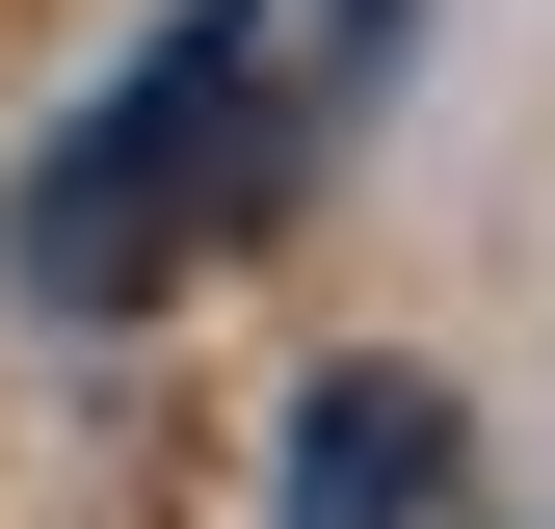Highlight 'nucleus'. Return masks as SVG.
Returning <instances> with one entry per match:
<instances>
[{
  "label": "nucleus",
  "mask_w": 555,
  "mask_h": 529,
  "mask_svg": "<svg viewBox=\"0 0 555 529\" xmlns=\"http://www.w3.org/2000/svg\"><path fill=\"white\" fill-rule=\"evenodd\" d=\"M450 503H476V450H450L424 371H318L292 397V529H450Z\"/></svg>",
  "instance_id": "obj_2"
},
{
  "label": "nucleus",
  "mask_w": 555,
  "mask_h": 529,
  "mask_svg": "<svg viewBox=\"0 0 555 529\" xmlns=\"http://www.w3.org/2000/svg\"><path fill=\"white\" fill-rule=\"evenodd\" d=\"M371 27L397 0H212V53H238V132H264V185L344 132V80H371Z\"/></svg>",
  "instance_id": "obj_3"
},
{
  "label": "nucleus",
  "mask_w": 555,
  "mask_h": 529,
  "mask_svg": "<svg viewBox=\"0 0 555 529\" xmlns=\"http://www.w3.org/2000/svg\"><path fill=\"white\" fill-rule=\"evenodd\" d=\"M264 212V132H238V53L185 27V53H132V80L53 132V185H27V292L53 318H132V292H185Z\"/></svg>",
  "instance_id": "obj_1"
}]
</instances>
